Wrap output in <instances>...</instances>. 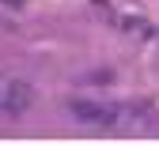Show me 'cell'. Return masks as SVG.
<instances>
[{"mask_svg":"<svg viewBox=\"0 0 159 151\" xmlns=\"http://www.w3.org/2000/svg\"><path fill=\"white\" fill-rule=\"evenodd\" d=\"M68 110L76 113L80 121H87V125H117L125 117L117 106H102V102H87V98H72Z\"/></svg>","mask_w":159,"mask_h":151,"instance_id":"obj_2","label":"cell"},{"mask_svg":"<svg viewBox=\"0 0 159 151\" xmlns=\"http://www.w3.org/2000/svg\"><path fill=\"white\" fill-rule=\"evenodd\" d=\"M34 106V87L19 76H8L0 72V113L8 117H23V113Z\"/></svg>","mask_w":159,"mask_h":151,"instance_id":"obj_1","label":"cell"}]
</instances>
